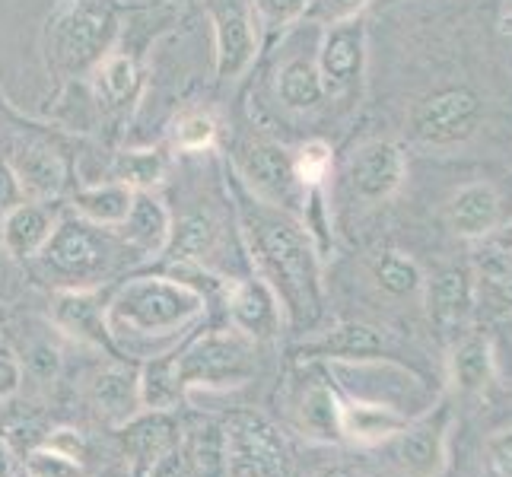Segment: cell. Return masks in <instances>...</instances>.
I'll return each instance as SVG.
<instances>
[{
  "instance_id": "cell-39",
  "label": "cell",
  "mask_w": 512,
  "mask_h": 477,
  "mask_svg": "<svg viewBox=\"0 0 512 477\" xmlns=\"http://www.w3.org/2000/svg\"><path fill=\"white\" fill-rule=\"evenodd\" d=\"M20 382H23L20 360H16V353L7 344H0V401H7L20 388Z\"/></svg>"
},
{
  "instance_id": "cell-4",
  "label": "cell",
  "mask_w": 512,
  "mask_h": 477,
  "mask_svg": "<svg viewBox=\"0 0 512 477\" xmlns=\"http://www.w3.org/2000/svg\"><path fill=\"white\" fill-rule=\"evenodd\" d=\"M115 32L109 0H61L48 20V55L61 70H83L102 61Z\"/></svg>"
},
{
  "instance_id": "cell-15",
  "label": "cell",
  "mask_w": 512,
  "mask_h": 477,
  "mask_svg": "<svg viewBox=\"0 0 512 477\" xmlns=\"http://www.w3.org/2000/svg\"><path fill=\"white\" fill-rule=\"evenodd\" d=\"M93 408L109 423V427H125L131 423L144 404H140V373L125 363L105 366L93 382Z\"/></svg>"
},
{
  "instance_id": "cell-33",
  "label": "cell",
  "mask_w": 512,
  "mask_h": 477,
  "mask_svg": "<svg viewBox=\"0 0 512 477\" xmlns=\"http://www.w3.org/2000/svg\"><path fill=\"white\" fill-rule=\"evenodd\" d=\"M23 471H26V477H90L80 458H70L45 443L35 446L23 458Z\"/></svg>"
},
{
  "instance_id": "cell-9",
  "label": "cell",
  "mask_w": 512,
  "mask_h": 477,
  "mask_svg": "<svg viewBox=\"0 0 512 477\" xmlns=\"http://www.w3.org/2000/svg\"><path fill=\"white\" fill-rule=\"evenodd\" d=\"M449 427L452 414L446 404H439L436 411H427L417 420H408L395 436V455L401 468L411 477H439L449 462Z\"/></svg>"
},
{
  "instance_id": "cell-32",
  "label": "cell",
  "mask_w": 512,
  "mask_h": 477,
  "mask_svg": "<svg viewBox=\"0 0 512 477\" xmlns=\"http://www.w3.org/2000/svg\"><path fill=\"white\" fill-rule=\"evenodd\" d=\"M376 280L385 293L392 296H408L420 287V268L401 252H388L376 261Z\"/></svg>"
},
{
  "instance_id": "cell-13",
  "label": "cell",
  "mask_w": 512,
  "mask_h": 477,
  "mask_svg": "<svg viewBox=\"0 0 512 477\" xmlns=\"http://www.w3.org/2000/svg\"><path fill=\"white\" fill-rule=\"evenodd\" d=\"M404 427H408V414L398 408L338 395V436L353 446L385 443V439H395Z\"/></svg>"
},
{
  "instance_id": "cell-10",
  "label": "cell",
  "mask_w": 512,
  "mask_h": 477,
  "mask_svg": "<svg viewBox=\"0 0 512 477\" xmlns=\"http://www.w3.org/2000/svg\"><path fill=\"white\" fill-rule=\"evenodd\" d=\"M226 309H229V318H233V328L252 341L274 338L280 331V322H284V309H280L274 290L264 284L261 277L229 284Z\"/></svg>"
},
{
  "instance_id": "cell-35",
  "label": "cell",
  "mask_w": 512,
  "mask_h": 477,
  "mask_svg": "<svg viewBox=\"0 0 512 477\" xmlns=\"http://www.w3.org/2000/svg\"><path fill=\"white\" fill-rule=\"evenodd\" d=\"M331 166V150L322 144V140H312L303 150L293 156V169H296V179L299 185H319Z\"/></svg>"
},
{
  "instance_id": "cell-34",
  "label": "cell",
  "mask_w": 512,
  "mask_h": 477,
  "mask_svg": "<svg viewBox=\"0 0 512 477\" xmlns=\"http://www.w3.org/2000/svg\"><path fill=\"white\" fill-rule=\"evenodd\" d=\"M137 80V70L125 55H109L99 64V90L105 93L109 102H121Z\"/></svg>"
},
{
  "instance_id": "cell-40",
  "label": "cell",
  "mask_w": 512,
  "mask_h": 477,
  "mask_svg": "<svg viewBox=\"0 0 512 477\" xmlns=\"http://www.w3.org/2000/svg\"><path fill=\"white\" fill-rule=\"evenodd\" d=\"M45 446H51V449H58V452H64V455H70V458H86V436L80 433V430H70V427H61V430H55L48 439H45Z\"/></svg>"
},
{
  "instance_id": "cell-7",
  "label": "cell",
  "mask_w": 512,
  "mask_h": 477,
  "mask_svg": "<svg viewBox=\"0 0 512 477\" xmlns=\"http://www.w3.org/2000/svg\"><path fill=\"white\" fill-rule=\"evenodd\" d=\"M207 13L217 35V74L233 80L255 61L258 51L252 0H207Z\"/></svg>"
},
{
  "instance_id": "cell-28",
  "label": "cell",
  "mask_w": 512,
  "mask_h": 477,
  "mask_svg": "<svg viewBox=\"0 0 512 477\" xmlns=\"http://www.w3.org/2000/svg\"><path fill=\"white\" fill-rule=\"evenodd\" d=\"M217 236H220V229L207 214H188L169 233L166 252H169L172 261H179V264H198V261H204L210 252H214Z\"/></svg>"
},
{
  "instance_id": "cell-8",
  "label": "cell",
  "mask_w": 512,
  "mask_h": 477,
  "mask_svg": "<svg viewBox=\"0 0 512 477\" xmlns=\"http://www.w3.org/2000/svg\"><path fill=\"white\" fill-rule=\"evenodd\" d=\"M481 121V102L471 90H446L414 112V137L430 147H449L471 137Z\"/></svg>"
},
{
  "instance_id": "cell-26",
  "label": "cell",
  "mask_w": 512,
  "mask_h": 477,
  "mask_svg": "<svg viewBox=\"0 0 512 477\" xmlns=\"http://www.w3.org/2000/svg\"><path fill=\"white\" fill-rule=\"evenodd\" d=\"M182 395L185 388L179 382V373H175L172 353L147 360V366L140 369V404H144V411H172Z\"/></svg>"
},
{
  "instance_id": "cell-20",
  "label": "cell",
  "mask_w": 512,
  "mask_h": 477,
  "mask_svg": "<svg viewBox=\"0 0 512 477\" xmlns=\"http://www.w3.org/2000/svg\"><path fill=\"white\" fill-rule=\"evenodd\" d=\"M128 449L144 462L147 468L160 462L163 455L179 449V427L169 420V411H140L131 423H125Z\"/></svg>"
},
{
  "instance_id": "cell-45",
  "label": "cell",
  "mask_w": 512,
  "mask_h": 477,
  "mask_svg": "<svg viewBox=\"0 0 512 477\" xmlns=\"http://www.w3.org/2000/svg\"><path fill=\"white\" fill-rule=\"evenodd\" d=\"M315 477H366L360 468H353V465H331L325 471H319Z\"/></svg>"
},
{
  "instance_id": "cell-44",
  "label": "cell",
  "mask_w": 512,
  "mask_h": 477,
  "mask_svg": "<svg viewBox=\"0 0 512 477\" xmlns=\"http://www.w3.org/2000/svg\"><path fill=\"white\" fill-rule=\"evenodd\" d=\"M0 477H16V455L7 446V439H0Z\"/></svg>"
},
{
  "instance_id": "cell-29",
  "label": "cell",
  "mask_w": 512,
  "mask_h": 477,
  "mask_svg": "<svg viewBox=\"0 0 512 477\" xmlns=\"http://www.w3.org/2000/svg\"><path fill=\"white\" fill-rule=\"evenodd\" d=\"M299 427L309 436L338 439V392L325 382H312L299 404Z\"/></svg>"
},
{
  "instance_id": "cell-19",
  "label": "cell",
  "mask_w": 512,
  "mask_h": 477,
  "mask_svg": "<svg viewBox=\"0 0 512 477\" xmlns=\"http://www.w3.org/2000/svg\"><path fill=\"white\" fill-rule=\"evenodd\" d=\"M309 350L328 360H382L385 334L376 325L347 322L322 334L319 341L309 344Z\"/></svg>"
},
{
  "instance_id": "cell-31",
  "label": "cell",
  "mask_w": 512,
  "mask_h": 477,
  "mask_svg": "<svg viewBox=\"0 0 512 477\" xmlns=\"http://www.w3.org/2000/svg\"><path fill=\"white\" fill-rule=\"evenodd\" d=\"M163 175V159L153 150H137V153H121L115 163V182L128 185L134 191H147L160 182Z\"/></svg>"
},
{
  "instance_id": "cell-27",
  "label": "cell",
  "mask_w": 512,
  "mask_h": 477,
  "mask_svg": "<svg viewBox=\"0 0 512 477\" xmlns=\"http://www.w3.org/2000/svg\"><path fill=\"white\" fill-rule=\"evenodd\" d=\"M277 96L293 112L315 109V105H319L322 96H325V83H322L319 67H315L312 61H306V58L290 61L277 77Z\"/></svg>"
},
{
  "instance_id": "cell-17",
  "label": "cell",
  "mask_w": 512,
  "mask_h": 477,
  "mask_svg": "<svg viewBox=\"0 0 512 477\" xmlns=\"http://www.w3.org/2000/svg\"><path fill=\"white\" fill-rule=\"evenodd\" d=\"M500 220V198L487 182L465 185L449 204V223L458 236L481 239Z\"/></svg>"
},
{
  "instance_id": "cell-16",
  "label": "cell",
  "mask_w": 512,
  "mask_h": 477,
  "mask_svg": "<svg viewBox=\"0 0 512 477\" xmlns=\"http://www.w3.org/2000/svg\"><path fill=\"white\" fill-rule=\"evenodd\" d=\"M169 233H172L169 210L156 201L153 194L134 191V204L128 210L125 223H121V236H125V242L140 255H160L169 245Z\"/></svg>"
},
{
  "instance_id": "cell-21",
  "label": "cell",
  "mask_w": 512,
  "mask_h": 477,
  "mask_svg": "<svg viewBox=\"0 0 512 477\" xmlns=\"http://www.w3.org/2000/svg\"><path fill=\"white\" fill-rule=\"evenodd\" d=\"M55 322L74 334L77 341L86 344H109V331H105V309L96 303L90 290H64L55 303Z\"/></svg>"
},
{
  "instance_id": "cell-38",
  "label": "cell",
  "mask_w": 512,
  "mask_h": 477,
  "mask_svg": "<svg viewBox=\"0 0 512 477\" xmlns=\"http://www.w3.org/2000/svg\"><path fill=\"white\" fill-rule=\"evenodd\" d=\"M493 477H512V430H497L484 443Z\"/></svg>"
},
{
  "instance_id": "cell-41",
  "label": "cell",
  "mask_w": 512,
  "mask_h": 477,
  "mask_svg": "<svg viewBox=\"0 0 512 477\" xmlns=\"http://www.w3.org/2000/svg\"><path fill=\"white\" fill-rule=\"evenodd\" d=\"M16 204H23V185L16 179L13 166L0 163V214H7Z\"/></svg>"
},
{
  "instance_id": "cell-6",
  "label": "cell",
  "mask_w": 512,
  "mask_h": 477,
  "mask_svg": "<svg viewBox=\"0 0 512 477\" xmlns=\"http://www.w3.org/2000/svg\"><path fill=\"white\" fill-rule=\"evenodd\" d=\"M223 462L226 477H287L290 449L287 439L268 417L255 411H236L223 423Z\"/></svg>"
},
{
  "instance_id": "cell-18",
  "label": "cell",
  "mask_w": 512,
  "mask_h": 477,
  "mask_svg": "<svg viewBox=\"0 0 512 477\" xmlns=\"http://www.w3.org/2000/svg\"><path fill=\"white\" fill-rule=\"evenodd\" d=\"M55 220L39 204H16L4 214L0 223V242L13 258H35L39 249L48 242Z\"/></svg>"
},
{
  "instance_id": "cell-5",
  "label": "cell",
  "mask_w": 512,
  "mask_h": 477,
  "mask_svg": "<svg viewBox=\"0 0 512 477\" xmlns=\"http://www.w3.org/2000/svg\"><path fill=\"white\" fill-rule=\"evenodd\" d=\"M252 353H255L252 338H245L236 328H223L194 338L185 350L172 353V360L182 388L194 392V388L242 385L252 376Z\"/></svg>"
},
{
  "instance_id": "cell-42",
  "label": "cell",
  "mask_w": 512,
  "mask_h": 477,
  "mask_svg": "<svg viewBox=\"0 0 512 477\" xmlns=\"http://www.w3.org/2000/svg\"><path fill=\"white\" fill-rule=\"evenodd\" d=\"M366 0H319V10L328 23H341V20H353L363 10Z\"/></svg>"
},
{
  "instance_id": "cell-3",
  "label": "cell",
  "mask_w": 512,
  "mask_h": 477,
  "mask_svg": "<svg viewBox=\"0 0 512 477\" xmlns=\"http://www.w3.org/2000/svg\"><path fill=\"white\" fill-rule=\"evenodd\" d=\"M35 258H39L45 277L64 290H93L112 268V249L99 226L80 217L55 223Z\"/></svg>"
},
{
  "instance_id": "cell-12",
  "label": "cell",
  "mask_w": 512,
  "mask_h": 477,
  "mask_svg": "<svg viewBox=\"0 0 512 477\" xmlns=\"http://www.w3.org/2000/svg\"><path fill=\"white\" fill-rule=\"evenodd\" d=\"M360 67H363V23L357 16L331 23L319 51V74L325 83V93L347 90L360 77Z\"/></svg>"
},
{
  "instance_id": "cell-37",
  "label": "cell",
  "mask_w": 512,
  "mask_h": 477,
  "mask_svg": "<svg viewBox=\"0 0 512 477\" xmlns=\"http://www.w3.org/2000/svg\"><path fill=\"white\" fill-rule=\"evenodd\" d=\"M309 0H252V10L264 26H287L299 13H306Z\"/></svg>"
},
{
  "instance_id": "cell-36",
  "label": "cell",
  "mask_w": 512,
  "mask_h": 477,
  "mask_svg": "<svg viewBox=\"0 0 512 477\" xmlns=\"http://www.w3.org/2000/svg\"><path fill=\"white\" fill-rule=\"evenodd\" d=\"M214 137H217V125L207 115H188L182 118L179 131H175V140H179L182 150H204L214 144Z\"/></svg>"
},
{
  "instance_id": "cell-24",
  "label": "cell",
  "mask_w": 512,
  "mask_h": 477,
  "mask_svg": "<svg viewBox=\"0 0 512 477\" xmlns=\"http://www.w3.org/2000/svg\"><path fill=\"white\" fill-rule=\"evenodd\" d=\"M134 204V188L112 182V185H96L83 188L74 194V210L77 217L93 223V226H121Z\"/></svg>"
},
{
  "instance_id": "cell-11",
  "label": "cell",
  "mask_w": 512,
  "mask_h": 477,
  "mask_svg": "<svg viewBox=\"0 0 512 477\" xmlns=\"http://www.w3.org/2000/svg\"><path fill=\"white\" fill-rule=\"evenodd\" d=\"M242 166L261 201L280 207L296 198L299 179L293 169V156L284 147L268 144V140H255V144L245 147Z\"/></svg>"
},
{
  "instance_id": "cell-14",
  "label": "cell",
  "mask_w": 512,
  "mask_h": 477,
  "mask_svg": "<svg viewBox=\"0 0 512 477\" xmlns=\"http://www.w3.org/2000/svg\"><path fill=\"white\" fill-rule=\"evenodd\" d=\"M404 175V163L398 147L385 144V140H373V144H363L357 153L350 156L347 166V179L350 188L366 201H382L388 198Z\"/></svg>"
},
{
  "instance_id": "cell-1",
  "label": "cell",
  "mask_w": 512,
  "mask_h": 477,
  "mask_svg": "<svg viewBox=\"0 0 512 477\" xmlns=\"http://www.w3.org/2000/svg\"><path fill=\"white\" fill-rule=\"evenodd\" d=\"M207 309L201 290L179 277H134L105 306L109 341L128 357H163Z\"/></svg>"
},
{
  "instance_id": "cell-43",
  "label": "cell",
  "mask_w": 512,
  "mask_h": 477,
  "mask_svg": "<svg viewBox=\"0 0 512 477\" xmlns=\"http://www.w3.org/2000/svg\"><path fill=\"white\" fill-rule=\"evenodd\" d=\"M150 477H191V474H188V465H185L182 452L175 449V452L163 455L156 465H150Z\"/></svg>"
},
{
  "instance_id": "cell-30",
  "label": "cell",
  "mask_w": 512,
  "mask_h": 477,
  "mask_svg": "<svg viewBox=\"0 0 512 477\" xmlns=\"http://www.w3.org/2000/svg\"><path fill=\"white\" fill-rule=\"evenodd\" d=\"M16 179H20L23 191L35 194V198H51V194L61 191L64 182V169L61 159L48 150H29L16 159Z\"/></svg>"
},
{
  "instance_id": "cell-22",
  "label": "cell",
  "mask_w": 512,
  "mask_h": 477,
  "mask_svg": "<svg viewBox=\"0 0 512 477\" xmlns=\"http://www.w3.org/2000/svg\"><path fill=\"white\" fill-rule=\"evenodd\" d=\"M474 303L471 274L465 268H446L430 287V315L439 328H458L468 318Z\"/></svg>"
},
{
  "instance_id": "cell-23",
  "label": "cell",
  "mask_w": 512,
  "mask_h": 477,
  "mask_svg": "<svg viewBox=\"0 0 512 477\" xmlns=\"http://www.w3.org/2000/svg\"><path fill=\"white\" fill-rule=\"evenodd\" d=\"M179 452L191 477H220L226 474L223 462V427L214 420H201L188 427L185 439H179Z\"/></svg>"
},
{
  "instance_id": "cell-2",
  "label": "cell",
  "mask_w": 512,
  "mask_h": 477,
  "mask_svg": "<svg viewBox=\"0 0 512 477\" xmlns=\"http://www.w3.org/2000/svg\"><path fill=\"white\" fill-rule=\"evenodd\" d=\"M245 236L258 274L274 290L284 315L296 325H309L322 306L319 258L309 233L271 207H252L245 214Z\"/></svg>"
},
{
  "instance_id": "cell-25",
  "label": "cell",
  "mask_w": 512,
  "mask_h": 477,
  "mask_svg": "<svg viewBox=\"0 0 512 477\" xmlns=\"http://www.w3.org/2000/svg\"><path fill=\"white\" fill-rule=\"evenodd\" d=\"M493 379V350L490 341L481 334H471L452 353V382L458 385V392L474 395L484 392L487 382Z\"/></svg>"
}]
</instances>
